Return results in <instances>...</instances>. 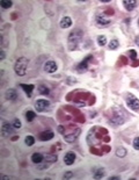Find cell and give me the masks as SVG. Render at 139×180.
Listing matches in <instances>:
<instances>
[{"mask_svg": "<svg viewBox=\"0 0 139 180\" xmlns=\"http://www.w3.org/2000/svg\"><path fill=\"white\" fill-rule=\"evenodd\" d=\"M84 36V31L81 29H74L68 35V40H67V44H68V49L73 51L78 48V44L81 42Z\"/></svg>", "mask_w": 139, "mask_h": 180, "instance_id": "cell-1", "label": "cell"}, {"mask_svg": "<svg viewBox=\"0 0 139 180\" xmlns=\"http://www.w3.org/2000/svg\"><path fill=\"white\" fill-rule=\"evenodd\" d=\"M28 58H26V57H20L18 61L15 62V65H14V71H15V73L20 77H23L26 75V72H27V68H28Z\"/></svg>", "mask_w": 139, "mask_h": 180, "instance_id": "cell-2", "label": "cell"}, {"mask_svg": "<svg viewBox=\"0 0 139 180\" xmlns=\"http://www.w3.org/2000/svg\"><path fill=\"white\" fill-rule=\"evenodd\" d=\"M127 107H130L134 112L139 111V99L137 97H134L133 94L130 93L127 95Z\"/></svg>", "mask_w": 139, "mask_h": 180, "instance_id": "cell-3", "label": "cell"}, {"mask_svg": "<svg viewBox=\"0 0 139 180\" xmlns=\"http://www.w3.org/2000/svg\"><path fill=\"white\" fill-rule=\"evenodd\" d=\"M50 107V101L47 99H38L35 102V108L37 109V112H44Z\"/></svg>", "mask_w": 139, "mask_h": 180, "instance_id": "cell-4", "label": "cell"}, {"mask_svg": "<svg viewBox=\"0 0 139 180\" xmlns=\"http://www.w3.org/2000/svg\"><path fill=\"white\" fill-rule=\"evenodd\" d=\"M57 69H58V65L54 61H48L44 64V71L48 73H54L57 71Z\"/></svg>", "mask_w": 139, "mask_h": 180, "instance_id": "cell-5", "label": "cell"}, {"mask_svg": "<svg viewBox=\"0 0 139 180\" xmlns=\"http://www.w3.org/2000/svg\"><path fill=\"white\" fill-rule=\"evenodd\" d=\"M80 135V129L79 128H77V130H75V132L74 131H72L71 134H64V139H65V142L67 143H73L75 139H77V137Z\"/></svg>", "mask_w": 139, "mask_h": 180, "instance_id": "cell-6", "label": "cell"}, {"mask_svg": "<svg viewBox=\"0 0 139 180\" xmlns=\"http://www.w3.org/2000/svg\"><path fill=\"white\" fill-rule=\"evenodd\" d=\"M110 22H111V20L109 19L108 16H106L104 14H99L96 16V23L99 26L106 27V26H108Z\"/></svg>", "mask_w": 139, "mask_h": 180, "instance_id": "cell-7", "label": "cell"}, {"mask_svg": "<svg viewBox=\"0 0 139 180\" xmlns=\"http://www.w3.org/2000/svg\"><path fill=\"white\" fill-rule=\"evenodd\" d=\"M13 129H15L13 127V124H11L9 122H4L2 123V128H1V134L4 136H8L13 132Z\"/></svg>", "mask_w": 139, "mask_h": 180, "instance_id": "cell-8", "label": "cell"}, {"mask_svg": "<svg viewBox=\"0 0 139 180\" xmlns=\"http://www.w3.org/2000/svg\"><path fill=\"white\" fill-rule=\"evenodd\" d=\"M5 98L6 100L8 101H14V100L18 99V92H16V90H14V88H8L6 91V93H5Z\"/></svg>", "mask_w": 139, "mask_h": 180, "instance_id": "cell-9", "label": "cell"}, {"mask_svg": "<svg viewBox=\"0 0 139 180\" xmlns=\"http://www.w3.org/2000/svg\"><path fill=\"white\" fill-rule=\"evenodd\" d=\"M110 123L114 124V125H120V124L124 123V115H123V113H117L115 116L110 120Z\"/></svg>", "mask_w": 139, "mask_h": 180, "instance_id": "cell-10", "label": "cell"}, {"mask_svg": "<svg viewBox=\"0 0 139 180\" xmlns=\"http://www.w3.org/2000/svg\"><path fill=\"white\" fill-rule=\"evenodd\" d=\"M75 154L72 152V151H68L66 152V155L64 156V163H65V165H72L73 163L75 161Z\"/></svg>", "mask_w": 139, "mask_h": 180, "instance_id": "cell-11", "label": "cell"}, {"mask_svg": "<svg viewBox=\"0 0 139 180\" xmlns=\"http://www.w3.org/2000/svg\"><path fill=\"white\" fill-rule=\"evenodd\" d=\"M138 5V1H136V0H125V1H123V6L125 7V9L127 11H133L136 7Z\"/></svg>", "mask_w": 139, "mask_h": 180, "instance_id": "cell-12", "label": "cell"}, {"mask_svg": "<svg viewBox=\"0 0 139 180\" xmlns=\"http://www.w3.org/2000/svg\"><path fill=\"white\" fill-rule=\"evenodd\" d=\"M54 137V134L52 131L50 130H47V131H43L40 134V139L43 141V142H47V141H50V139H52Z\"/></svg>", "mask_w": 139, "mask_h": 180, "instance_id": "cell-13", "label": "cell"}, {"mask_svg": "<svg viewBox=\"0 0 139 180\" xmlns=\"http://www.w3.org/2000/svg\"><path fill=\"white\" fill-rule=\"evenodd\" d=\"M92 58H93L92 56H88L87 58H85V59H84L81 63H79L78 66H77V70H78L80 73H81V72H84L85 70H87V68H88V61L92 59Z\"/></svg>", "mask_w": 139, "mask_h": 180, "instance_id": "cell-14", "label": "cell"}, {"mask_svg": "<svg viewBox=\"0 0 139 180\" xmlns=\"http://www.w3.org/2000/svg\"><path fill=\"white\" fill-rule=\"evenodd\" d=\"M59 26H61V28H63V29L70 28V27L72 26V19H71L70 16H64V18H61V22H59Z\"/></svg>", "mask_w": 139, "mask_h": 180, "instance_id": "cell-15", "label": "cell"}, {"mask_svg": "<svg viewBox=\"0 0 139 180\" xmlns=\"http://www.w3.org/2000/svg\"><path fill=\"white\" fill-rule=\"evenodd\" d=\"M20 87L23 90L24 93L27 94L29 98L31 97L33 91H34V88H35V86H34V85H31V84H21V85H20Z\"/></svg>", "mask_w": 139, "mask_h": 180, "instance_id": "cell-16", "label": "cell"}, {"mask_svg": "<svg viewBox=\"0 0 139 180\" xmlns=\"http://www.w3.org/2000/svg\"><path fill=\"white\" fill-rule=\"evenodd\" d=\"M43 159H44V156L42 154H40V152H35V154H33L31 156V161L34 163V164H40V163H42Z\"/></svg>", "mask_w": 139, "mask_h": 180, "instance_id": "cell-17", "label": "cell"}, {"mask_svg": "<svg viewBox=\"0 0 139 180\" xmlns=\"http://www.w3.org/2000/svg\"><path fill=\"white\" fill-rule=\"evenodd\" d=\"M127 149L125 148H123V146H120V148H117L116 149V156L118 157V158H124L125 156H127Z\"/></svg>", "mask_w": 139, "mask_h": 180, "instance_id": "cell-18", "label": "cell"}, {"mask_svg": "<svg viewBox=\"0 0 139 180\" xmlns=\"http://www.w3.org/2000/svg\"><path fill=\"white\" fill-rule=\"evenodd\" d=\"M104 173H106V170L104 168H99L96 170L95 172H94V179H102L103 177H104Z\"/></svg>", "mask_w": 139, "mask_h": 180, "instance_id": "cell-19", "label": "cell"}, {"mask_svg": "<svg viewBox=\"0 0 139 180\" xmlns=\"http://www.w3.org/2000/svg\"><path fill=\"white\" fill-rule=\"evenodd\" d=\"M108 47H109V49L110 50H116L118 47H120V42H118V40H116V38L111 40V41L109 42Z\"/></svg>", "mask_w": 139, "mask_h": 180, "instance_id": "cell-20", "label": "cell"}, {"mask_svg": "<svg viewBox=\"0 0 139 180\" xmlns=\"http://www.w3.org/2000/svg\"><path fill=\"white\" fill-rule=\"evenodd\" d=\"M13 5V2L11 0H1L0 1V6L2 7V9H8V8H11Z\"/></svg>", "mask_w": 139, "mask_h": 180, "instance_id": "cell-21", "label": "cell"}, {"mask_svg": "<svg viewBox=\"0 0 139 180\" xmlns=\"http://www.w3.org/2000/svg\"><path fill=\"white\" fill-rule=\"evenodd\" d=\"M36 118V114L35 112H33V111H28V112L26 113V120L28 121V122H31L34 118Z\"/></svg>", "mask_w": 139, "mask_h": 180, "instance_id": "cell-22", "label": "cell"}, {"mask_svg": "<svg viewBox=\"0 0 139 180\" xmlns=\"http://www.w3.org/2000/svg\"><path fill=\"white\" fill-rule=\"evenodd\" d=\"M57 161H58V157H57L56 155H49L45 157V163H48V164L56 163Z\"/></svg>", "mask_w": 139, "mask_h": 180, "instance_id": "cell-23", "label": "cell"}, {"mask_svg": "<svg viewBox=\"0 0 139 180\" xmlns=\"http://www.w3.org/2000/svg\"><path fill=\"white\" fill-rule=\"evenodd\" d=\"M24 143H26L28 146H31V145H34V143H35V138H34V136H31V135H28V136L26 137V139H24Z\"/></svg>", "mask_w": 139, "mask_h": 180, "instance_id": "cell-24", "label": "cell"}, {"mask_svg": "<svg viewBox=\"0 0 139 180\" xmlns=\"http://www.w3.org/2000/svg\"><path fill=\"white\" fill-rule=\"evenodd\" d=\"M97 44H99L100 47L106 45V44H107V37H106L104 35H100V36L97 37Z\"/></svg>", "mask_w": 139, "mask_h": 180, "instance_id": "cell-25", "label": "cell"}, {"mask_svg": "<svg viewBox=\"0 0 139 180\" xmlns=\"http://www.w3.org/2000/svg\"><path fill=\"white\" fill-rule=\"evenodd\" d=\"M38 91H40V93L43 94V95H48L50 93V90H49L47 86H44V85H41V86L38 87Z\"/></svg>", "mask_w": 139, "mask_h": 180, "instance_id": "cell-26", "label": "cell"}, {"mask_svg": "<svg viewBox=\"0 0 139 180\" xmlns=\"http://www.w3.org/2000/svg\"><path fill=\"white\" fill-rule=\"evenodd\" d=\"M21 125H22V123H21V121H20L19 118H15V120L13 121V127H14L15 129H20Z\"/></svg>", "mask_w": 139, "mask_h": 180, "instance_id": "cell-27", "label": "cell"}, {"mask_svg": "<svg viewBox=\"0 0 139 180\" xmlns=\"http://www.w3.org/2000/svg\"><path fill=\"white\" fill-rule=\"evenodd\" d=\"M127 54H129V57H130L131 59H133V61H134V59H137V51H136V50L131 49L129 52H127Z\"/></svg>", "mask_w": 139, "mask_h": 180, "instance_id": "cell-28", "label": "cell"}, {"mask_svg": "<svg viewBox=\"0 0 139 180\" xmlns=\"http://www.w3.org/2000/svg\"><path fill=\"white\" fill-rule=\"evenodd\" d=\"M132 145L133 148H134V150H139V137H134Z\"/></svg>", "mask_w": 139, "mask_h": 180, "instance_id": "cell-29", "label": "cell"}, {"mask_svg": "<svg viewBox=\"0 0 139 180\" xmlns=\"http://www.w3.org/2000/svg\"><path fill=\"white\" fill-rule=\"evenodd\" d=\"M66 81L68 85H73V84L77 83V79H75V78H72V77H68V78L66 79Z\"/></svg>", "mask_w": 139, "mask_h": 180, "instance_id": "cell-30", "label": "cell"}, {"mask_svg": "<svg viewBox=\"0 0 139 180\" xmlns=\"http://www.w3.org/2000/svg\"><path fill=\"white\" fill-rule=\"evenodd\" d=\"M72 177H73V172L68 171V172H66V173L63 175V179H70V178H72Z\"/></svg>", "mask_w": 139, "mask_h": 180, "instance_id": "cell-31", "label": "cell"}, {"mask_svg": "<svg viewBox=\"0 0 139 180\" xmlns=\"http://www.w3.org/2000/svg\"><path fill=\"white\" fill-rule=\"evenodd\" d=\"M5 57H6V55H5V51H4V50H1V51H0V59H1V61H4V59H5Z\"/></svg>", "mask_w": 139, "mask_h": 180, "instance_id": "cell-32", "label": "cell"}, {"mask_svg": "<svg viewBox=\"0 0 139 180\" xmlns=\"http://www.w3.org/2000/svg\"><path fill=\"white\" fill-rule=\"evenodd\" d=\"M108 179L109 180H120L121 179V177H109Z\"/></svg>", "mask_w": 139, "mask_h": 180, "instance_id": "cell-33", "label": "cell"}, {"mask_svg": "<svg viewBox=\"0 0 139 180\" xmlns=\"http://www.w3.org/2000/svg\"><path fill=\"white\" fill-rule=\"evenodd\" d=\"M1 179H12V177H7V175H1Z\"/></svg>", "mask_w": 139, "mask_h": 180, "instance_id": "cell-34", "label": "cell"}, {"mask_svg": "<svg viewBox=\"0 0 139 180\" xmlns=\"http://www.w3.org/2000/svg\"><path fill=\"white\" fill-rule=\"evenodd\" d=\"M134 41H136V44H137V45L139 47V36H138V37H136V40H134Z\"/></svg>", "mask_w": 139, "mask_h": 180, "instance_id": "cell-35", "label": "cell"}]
</instances>
